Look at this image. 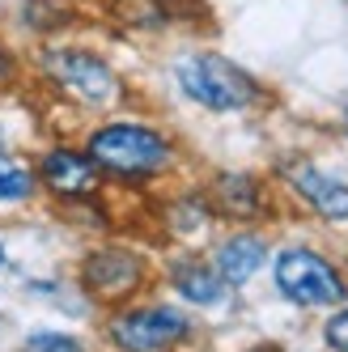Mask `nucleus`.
Listing matches in <instances>:
<instances>
[{
	"label": "nucleus",
	"instance_id": "f257e3e1",
	"mask_svg": "<svg viewBox=\"0 0 348 352\" xmlns=\"http://www.w3.org/2000/svg\"><path fill=\"white\" fill-rule=\"evenodd\" d=\"M85 153L102 170V179H119V183L162 179L179 162L174 140L144 119H111L102 128H94L85 136Z\"/></svg>",
	"mask_w": 348,
	"mask_h": 352
},
{
	"label": "nucleus",
	"instance_id": "f03ea898",
	"mask_svg": "<svg viewBox=\"0 0 348 352\" xmlns=\"http://www.w3.org/2000/svg\"><path fill=\"white\" fill-rule=\"evenodd\" d=\"M268 263H272V285H276V293L297 310H336L348 301L344 267L331 255H323L318 246H306V242L281 246Z\"/></svg>",
	"mask_w": 348,
	"mask_h": 352
},
{
	"label": "nucleus",
	"instance_id": "7ed1b4c3",
	"mask_svg": "<svg viewBox=\"0 0 348 352\" xmlns=\"http://www.w3.org/2000/svg\"><path fill=\"white\" fill-rule=\"evenodd\" d=\"M174 81L183 98L213 115H234L259 102V81L242 64L217 56V52H191L174 60Z\"/></svg>",
	"mask_w": 348,
	"mask_h": 352
},
{
	"label": "nucleus",
	"instance_id": "20e7f679",
	"mask_svg": "<svg viewBox=\"0 0 348 352\" xmlns=\"http://www.w3.org/2000/svg\"><path fill=\"white\" fill-rule=\"evenodd\" d=\"M195 322L187 310L170 301H144V306H123L107 318V340L115 352H179L191 344Z\"/></svg>",
	"mask_w": 348,
	"mask_h": 352
},
{
	"label": "nucleus",
	"instance_id": "39448f33",
	"mask_svg": "<svg viewBox=\"0 0 348 352\" xmlns=\"http://www.w3.org/2000/svg\"><path fill=\"white\" fill-rule=\"evenodd\" d=\"M43 72L52 77L56 89H64L72 102H81L89 111H111L115 102H123L119 72L98 52H85V47H47Z\"/></svg>",
	"mask_w": 348,
	"mask_h": 352
},
{
	"label": "nucleus",
	"instance_id": "423d86ee",
	"mask_svg": "<svg viewBox=\"0 0 348 352\" xmlns=\"http://www.w3.org/2000/svg\"><path fill=\"white\" fill-rule=\"evenodd\" d=\"M77 280L94 301H102V306H123V301H132L144 289L149 263L128 246H98L81 259Z\"/></svg>",
	"mask_w": 348,
	"mask_h": 352
},
{
	"label": "nucleus",
	"instance_id": "0eeeda50",
	"mask_svg": "<svg viewBox=\"0 0 348 352\" xmlns=\"http://www.w3.org/2000/svg\"><path fill=\"white\" fill-rule=\"evenodd\" d=\"M34 170H39V187L64 199V204H85L102 187V170L94 166L85 148H72V144H52Z\"/></svg>",
	"mask_w": 348,
	"mask_h": 352
},
{
	"label": "nucleus",
	"instance_id": "6e6552de",
	"mask_svg": "<svg viewBox=\"0 0 348 352\" xmlns=\"http://www.w3.org/2000/svg\"><path fill=\"white\" fill-rule=\"evenodd\" d=\"M285 179H289V191L297 204H306L318 221L327 225H348V183L336 179V174L318 170L310 162H297V166H285Z\"/></svg>",
	"mask_w": 348,
	"mask_h": 352
},
{
	"label": "nucleus",
	"instance_id": "1a4fd4ad",
	"mask_svg": "<svg viewBox=\"0 0 348 352\" xmlns=\"http://www.w3.org/2000/svg\"><path fill=\"white\" fill-rule=\"evenodd\" d=\"M268 259H272V242L259 230H238L230 238H221L217 250H213V267H217V276L230 289L251 285L255 276L268 267Z\"/></svg>",
	"mask_w": 348,
	"mask_h": 352
},
{
	"label": "nucleus",
	"instance_id": "9d476101",
	"mask_svg": "<svg viewBox=\"0 0 348 352\" xmlns=\"http://www.w3.org/2000/svg\"><path fill=\"white\" fill-rule=\"evenodd\" d=\"M166 280L174 289V297H183L187 306H200V310H217L221 301L230 297V285L217 276L213 259H200V255H183L166 267Z\"/></svg>",
	"mask_w": 348,
	"mask_h": 352
},
{
	"label": "nucleus",
	"instance_id": "9b49d317",
	"mask_svg": "<svg viewBox=\"0 0 348 352\" xmlns=\"http://www.w3.org/2000/svg\"><path fill=\"white\" fill-rule=\"evenodd\" d=\"M208 204L217 217H230V221H259L268 212V195L263 183L255 174H217V183L208 187Z\"/></svg>",
	"mask_w": 348,
	"mask_h": 352
},
{
	"label": "nucleus",
	"instance_id": "f8f14e48",
	"mask_svg": "<svg viewBox=\"0 0 348 352\" xmlns=\"http://www.w3.org/2000/svg\"><path fill=\"white\" fill-rule=\"evenodd\" d=\"M39 195V170L9 153V148H0V208H13V204H30Z\"/></svg>",
	"mask_w": 348,
	"mask_h": 352
},
{
	"label": "nucleus",
	"instance_id": "ddd939ff",
	"mask_svg": "<svg viewBox=\"0 0 348 352\" xmlns=\"http://www.w3.org/2000/svg\"><path fill=\"white\" fill-rule=\"evenodd\" d=\"M213 221H217V212H213V204H208V195H195V191L174 195V204H170V212H166V225H170L179 238H204Z\"/></svg>",
	"mask_w": 348,
	"mask_h": 352
},
{
	"label": "nucleus",
	"instance_id": "4468645a",
	"mask_svg": "<svg viewBox=\"0 0 348 352\" xmlns=\"http://www.w3.org/2000/svg\"><path fill=\"white\" fill-rule=\"evenodd\" d=\"M21 352H89L85 340H77L72 331H56V327H34L21 340Z\"/></svg>",
	"mask_w": 348,
	"mask_h": 352
},
{
	"label": "nucleus",
	"instance_id": "2eb2a0df",
	"mask_svg": "<svg viewBox=\"0 0 348 352\" xmlns=\"http://www.w3.org/2000/svg\"><path fill=\"white\" fill-rule=\"evenodd\" d=\"M323 344L331 352H348V301L327 314V322H323Z\"/></svg>",
	"mask_w": 348,
	"mask_h": 352
},
{
	"label": "nucleus",
	"instance_id": "dca6fc26",
	"mask_svg": "<svg viewBox=\"0 0 348 352\" xmlns=\"http://www.w3.org/2000/svg\"><path fill=\"white\" fill-rule=\"evenodd\" d=\"M13 77H17V60L9 56V47L0 43V85H9Z\"/></svg>",
	"mask_w": 348,
	"mask_h": 352
},
{
	"label": "nucleus",
	"instance_id": "f3484780",
	"mask_svg": "<svg viewBox=\"0 0 348 352\" xmlns=\"http://www.w3.org/2000/svg\"><path fill=\"white\" fill-rule=\"evenodd\" d=\"M9 263V246H5V238H0V267Z\"/></svg>",
	"mask_w": 348,
	"mask_h": 352
},
{
	"label": "nucleus",
	"instance_id": "a211bd4d",
	"mask_svg": "<svg viewBox=\"0 0 348 352\" xmlns=\"http://www.w3.org/2000/svg\"><path fill=\"white\" fill-rule=\"evenodd\" d=\"M344 136H348V107H344Z\"/></svg>",
	"mask_w": 348,
	"mask_h": 352
}]
</instances>
